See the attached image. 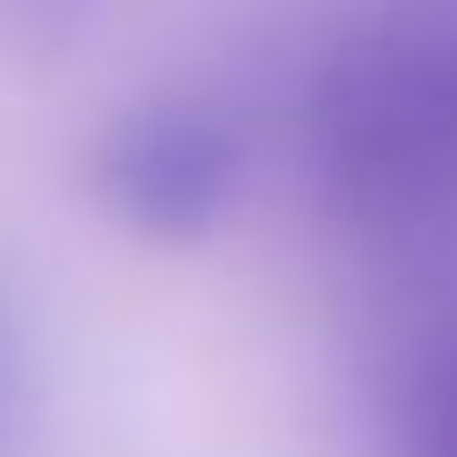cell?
Wrapping results in <instances>:
<instances>
[{
    "label": "cell",
    "instance_id": "6da1fadb",
    "mask_svg": "<svg viewBox=\"0 0 457 457\" xmlns=\"http://www.w3.org/2000/svg\"><path fill=\"white\" fill-rule=\"evenodd\" d=\"M321 171L364 221L457 200V14H407L328 79Z\"/></svg>",
    "mask_w": 457,
    "mask_h": 457
},
{
    "label": "cell",
    "instance_id": "7a4b0ae2",
    "mask_svg": "<svg viewBox=\"0 0 457 457\" xmlns=\"http://www.w3.org/2000/svg\"><path fill=\"white\" fill-rule=\"evenodd\" d=\"M228 143L207 129V121H186V114H164V121H136L107 164H100V186L107 200L136 221V228H157V236H186L200 228L221 193H228Z\"/></svg>",
    "mask_w": 457,
    "mask_h": 457
},
{
    "label": "cell",
    "instance_id": "3957f363",
    "mask_svg": "<svg viewBox=\"0 0 457 457\" xmlns=\"http://www.w3.org/2000/svg\"><path fill=\"white\" fill-rule=\"evenodd\" d=\"M400 457H457V343H443L400 393Z\"/></svg>",
    "mask_w": 457,
    "mask_h": 457
}]
</instances>
